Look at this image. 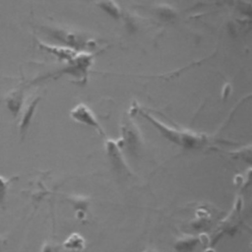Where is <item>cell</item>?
Listing matches in <instances>:
<instances>
[{
    "label": "cell",
    "mask_w": 252,
    "mask_h": 252,
    "mask_svg": "<svg viewBox=\"0 0 252 252\" xmlns=\"http://www.w3.org/2000/svg\"><path fill=\"white\" fill-rule=\"evenodd\" d=\"M143 114L149 121H151L161 133L164 137H166L168 140L171 142L178 144L183 147L187 148H199L202 145L208 143V136L191 132V131H180V130H175L173 128L167 127V125L162 124L158 120H157L155 117L151 116L148 113L142 112Z\"/></svg>",
    "instance_id": "cell-1"
},
{
    "label": "cell",
    "mask_w": 252,
    "mask_h": 252,
    "mask_svg": "<svg viewBox=\"0 0 252 252\" xmlns=\"http://www.w3.org/2000/svg\"><path fill=\"white\" fill-rule=\"evenodd\" d=\"M70 116L76 122L92 127L100 135H104V131L100 126L96 116L93 110L85 103H79L74 108H72L70 111Z\"/></svg>",
    "instance_id": "cell-2"
},
{
    "label": "cell",
    "mask_w": 252,
    "mask_h": 252,
    "mask_svg": "<svg viewBox=\"0 0 252 252\" xmlns=\"http://www.w3.org/2000/svg\"><path fill=\"white\" fill-rule=\"evenodd\" d=\"M122 132L124 145L132 152L137 150L138 147L141 145L142 140L140 132L136 125L132 121L127 120L122 127Z\"/></svg>",
    "instance_id": "cell-3"
},
{
    "label": "cell",
    "mask_w": 252,
    "mask_h": 252,
    "mask_svg": "<svg viewBox=\"0 0 252 252\" xmlns=\"http://www.w3.org/2000/svg\"><path fill=\"white\" fill-rule=\"evenodd\" d=\"M106 152H107V155H108L109 158L111 159L113 165H115L118 168V170H120L122 167L126 168V165H125L122 156H121L119 143H117V141L107 140Z\"/></svg>",
    "instance_id": "cell-4"
},
{
    "label": "cell",
    "mask_w": 252,
    "mask_h": 252,
    "mask_svg": "<svg viewBox=\"0 0 252 252\" xmlns=\"http://www.w3.org/2000/svg\"><path fill=\"white\" fill-rule=\"evenodd\" d=\"M39 100V97H34L32 98L31 101H29L26 106L23 109V114H22V120H21V124H20V132L21 135H25L29 124L31 122V119L32 117V114L35 110V107L37 105V102Z\"/></svg>",
    "instance_id": "cell-5"
},
{
    "label": "cell",
    "mask_w": 252,
    "mask_h": 252,
    "mask_svg": "<svg viewBox=\"0 0 252 252\" xmlns=\"http://www.w3.org/2000/svg\"><path fill=\"white\" fill-rule=\"evenodd\" d=\"M96 5L111 17L119 18L120 7L114 0H97Z\"/></svg>",
    "instance_id": "cell-6"
},
{
    "label": "cell",
    "mask_w": 252,
    "mask_h": 252,
    "mask_svg": "<svg viewBox=\"0 0 252 252\" xmlns=\"http://www.w3.org/2000/svg\"><path fill=\"white\" fill-rule=\"evenodd\" d=\"M65 249L67 250H82L85 247V239L78 233H73L63 243Z\"/></svg>",
    "instance_id": "cell-7"
},
{
    "label": "cell",
    "mask_w": 252,
    "mask_h": 252,
    "mask_svg": "<svg viewBox=\"0 0 252 252\" xmlns=\"http://www.w3.org/2000/svg\"><path fill=\"white\" fill-rule=\"evenodd\" d=\"M9 183H10V180L0 176V205H2L4 203L6 191H7V187H8Z\"/></svg>",
    "instance_id": "cell-8"
},
{
    "label": "cell",
    "mask_w": 252,
    "mask_h": 252,
    "mask_svg": "<svg viewBox=\"0 0 252 252\" xmlns=\"http://www.w3.org/2000/svg\"><path fill=\"white\" fill-rule=\"evenodd\" d=\"M145 252H157V251L154 250V249H148V250H146Z\"/></svg>",
    "instance_id": "cell-9"
},
{
    "label": "cell",
    "mask_w": 252,
    "mask_h": 252,
    "mask_svg": "<svg viewBox=\"0 0 252 252\" xmlns=\"http://www.w3.org/2000/svg\"><path fill=\"white\" fill-rule=\"evenodd\" d=\"M2 244H3V240H2V238L0 237V251H1V247H2Z\"/></svg>",
    "instance_id": "cell-10"
}]
</instances>
